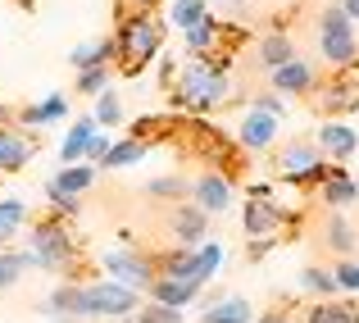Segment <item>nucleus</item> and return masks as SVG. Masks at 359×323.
Masks as SVG:
<instances>
[{
  "mask_svg": "<svg viewBox=\"0 0 359 323\" xmlns=\"http://www.w3.org/2000/svg\"><path fill=\"white\" fill-rule=\"evenodd\" d=\"M118 69L123 73H141L146 64L159 60L164 46V18L155 9H123L118 14Z\"/></svg>",
  "mask_w": 359,
  "mask_h": 323,
  "instance_id": "nucleus-1",
  "label": "nucleus"
},
{
  "mask_svg": "<svg viewBox=\"0 0 359 323\" xmlns=\"http://www.w3.org/2000/svg\"><path fill=\"white\" fill-rule=\"evenodd\" d=\"M269 169H273V178H282L287 187H300V192L318 187L327 173H332V164H323V150H318V141H309V137L282 141V146L269 155Z\"/></svg>",
  "mask_w": 359,
  "mask_h": 323,
  "instance_id": "nucleus-2",
  "label": "nucleus"
},
{
  "mask_svg": "<svg viewBox=\"0 0 359 323\" xmlns=\"http://www.w3.org/2000/svg\"><path fill=\"white\" fill-rule=\"evenodd\" d=\"M168 100H173V105L196 110V114L219 110L223 100H228V73H223V64H210L205 55L196 64H187V69L177 73V91Z\"/></svg>",
  "mask_w": 359,
  "mask_h": 323,
  "instance_id": "nucleus-3",
  "label": "nucleus"
},
{
  "mask_svg": "<svg viewBox=\"0 0 359 323\" xmlns=\"http://www.w3.org/2000/svg\"><path fill=\"white\" fill-rule=\"evenodd\" d=\"M27 251H32L36 269H50V273H60V278L78 282V255H73V237H69V228H64L60 214L36 218L32 232H27Z\"/></svg>",
  "mask_w": 359,
  "mask_h": 323,
  "instance_id": "nucleus-4",
  "label": "nucleus"
},
{
  "mask_svg": "<svg viewBox=\"0 0 359 323\" xmlns=\"http://www.w3.org/2000/svg\"><path fill=\"white\" fill-rule=\"evenodd\" d=\"M355 18L346 14L341 5L323 9L318 14V55H323L332 69H351V64L359 60V37H355Z\"/></svg>",
  "mask_w": 359,
  "mask_h": 323,
  "instance_id": "nucleus-5",
  "label": "nucleus"
},
{
  "mask_svg": "<svg viewBox=\"0 0 359 323\" xmlns=\"http://www.w3.org/2000/svg\"><path fill=\"white\" fill-rule=\"evenodd\" d=\"M82 301H87V319H128L141 310V291L123 287L118 278H96L82 282Z\"/></svg>",
  "mask_w": 359,
  "mask_h": 323,
  "instance_id": "nucleus-6",
  "label": "nucleus"
},
{
  "mask_svg": "<svg viewBox=\"0 0 359 323\" xmlns=\"http://www.w3.org/2000/svg\"><path fill=\"white\" fill-rule=\"evenodd\" d=\"M100 264H105L109 278H118L123 287L141 291V296H150V287H155V278H159V260H155V255L128 251V246H114V251H105V255H100Z\"/></svg>",
  "mask_w": 359,
  "mask_h": 323,
  "instance_id": "nucleus-7",
  "label": "nucleus"
},
{
  "mask_svg": "<svg viewBox=\"0 0 359 323\" xmlns=\"http://www.w3.org/2000/svg\"><path fill=\"white\" fill-rule=\"evenodd\" d=\"M309 105H314V114H323V119H346V114L359 110V82L351 73H346V78H332V82L318 78V87L309 91Z\"/></svg>",
  "mask_w": 359,
  "mask_h": 323,
  "instance_id": "nucleus-8",
  "label": "nucleus"
},
{
  "mask_svg": "<svg viewBox=\"0 0 359 323\" xmlns=\"http://www.w3.org/2000/svg\"><path fill=\"white\" fill-rule=\"evenodd\" d=\"M278 132H282V119L278 114H269V110H245L241 114V123H237V150H245V155H255V150H273L278 146Z\"/></svg>",
  "mask_w": 359,
  "mask_h": 323,
  "instance_id": "nucleus-9",
  "label": "nucleus"
},
{
  "mask_svg": "<svg viewBox=\"0 0 359 323\" xmlns=\"http://www.w3.org/2000/svg\"><path fill=\"white\" fill-rule=\"evenodd\" d=\"M164 232L173 246H205V232H210V214L196 201H173V210L164 218Z\"/></svg>",
  "mask_w": 359,
  "mask_h": 323,
  "instance_id": "nucleus-10",
  "label": "nucleus"
},
{
  "mask_svg": "<svg viewBox=\"0 0 359 323\" xmlns=\"http://www.w3.org/2000/svg\"><path fill=\"white\" fill-rule=\"evenodd\" d=\"M96 183V164H60V173L46 183V196H50V205H55V214H69L73 205H78V196L87 192V187Z\"/></svg>",
  "mask_w": 359,
  "mask_h": 323,
  "instance_id": "nucleus-11",
  "label": "nucleus"
},
{
  "mask_svg": "<svg viewBox=\"0 0 359 323\" xmlns=\"http://www.w3.org/2000/svg\"><path fill=\"white\" fill-rule=\"evenodd\" d=\"M314 242H318V251L337 255V260H351L355 246H359V232H355V223L341 210H327L323 218H318V228H314Z\"/></svg>",
  "mask_w": 359,
  "mask_h": 323,
  "instance_id": "nucleus-12",
  "label": "nucleus"
},
{
  "mask_svg": "<svg viewBox=\"0 0 359 323\" xmlns=\"http://www.w3.org/2000/svg\"><path fill=\"white\" fill-rule=\"evenodd\" d=\"M269 87L282 91V96H309V91L318 87V64L305 60V55H296V60H287L282 69L269 73Z\"/></svg>",
  "mask_w": 359,
  "mask_h": 323,
  "instance_id": "nucleus-13",
  "label": "nucleus"
},
{
  "mask_svg": "<svg viewBox=\"0 0 359 323\" xmlns=\"http://www.w3.org/2000/svg\"><path fill=\"white\" fill-rule=\"evenodd\" d=\"M41 315L55 323H87V301H82V282L64 278L50 296L41 301Z\"/></svg>",
  "mask_w": 359,
  "mask_h": 323,
  "instance_id": "nucleus-14",
  "label": "nucleus"
},
{
  "mask_svg": "<svg viewBox=\"0 0 359 323\" xmlns=\"http://www.w3.org/2000/svg\"><path fill=\"white\" fill-rule=\"evenodd\" d=\"M191 201L201 205L205 214H223V210L232 205V178L223 173V169H205V173H196Z\"/></svg>",
  "mask_w": 359,
  "mask_h": 323,
  "instance_id": "nucleus-15",
  "label": "nucleus"
},
{
  "mask_svg": "<svg viewBox=\"0 0 359 323\" xmlns=\"http://www.w3.org/2000/svg\"><path fill=\"white\" fill-rule=\"evenodd\" d=\"M314 141H318V150H323L332 164H341V159H351L355 150H359V132H355L346 119H327L323 128H318Z\"/></svg>",
  "mask_w": 359,
  "mask_h": 323,
  "instance_id": "nucleus-16",
  "label": "nucleus"
},
{
  "mask_svg": "<svg viewBox=\"0 0 359 323\" xmlns=\"http://www.w3.org/2000/svg\"><path fill=\"white\" fill-rule=\"evenodd\" d=\"M282 205H273L269 196H250L245 201V210H241V228H245V237H273L282 228Z\"/></svg>",
  "mask_w": 359,
  "mask_h": 323,
  "instance_id": "nucleus-17",
  "label": "nucleus"
},
{
  "mask_svg": "<svg viewBox=\"0 0 359 323\" xmlns=\"http://www.w3.org/2000/svg\"><path fill=\"white\" fill-rule=\"evenodd\" d=\"M318 201H323L327 210H351L359 201V178H351L341 164H332V173L318 183Z\"/></svg>",
  "mask_w": 359,
  "mask_h": 323,
  "instance_id": "nucleus-18",
  "label": "nucleus"
},
{
  "mask_svg": "<svg viewBox=\"0 0 359 323\" xmlns=\"http://www.w3.org/2000/svg\"><path fill=\"white\" fill-rule=\"evenodd\" d=\"M287 60H296V41H291L282 27H273L269 37H259V46H255V69L273 73V69H282Z\"/></svg>",
  "mask_w": 359,
  "mask_h": 323,
  "instance_id": "nucleus-19",
  "label": "nucleus"
},
{
  "mask_svg": "<svg viewBox=\"0 0 359 323\" xmlns=\"http://www.w3.org/2000/svg\"><path fill=\"white\" fill-rule=\"evenodd\" d=\"M201 296V282H191V278H177V273H159L155 278V287H150V301H164V305H191V301Z\"/></svg>",
  "mask_w": 359,
  "mask_h": 323,
  "instance_id": "nucleus-20",
  "label": "nucleus"
},
{
  "mask_svg": "<svg viewBox=\"0 0 359 323\" xmlns=\"http://www.w3.org/2000/svg\"><path fill=\"white\" fill-rule=\"evenodd\" d=\"M118 60V37H100V41H82V46H73V55H69V64L73 69H96V64H114Z\"/></svg>",
  "mask_w": 359,
  "mask_h": 323,
  "instance_id": "nucleus-21",
  "label": "nucleus"
},
{
  "mask_svg": "<svg viewBox=\"0 0 359 323\" xmlns=\"http://www.w3.org/2000/svg\"><path fill=\"white\" fill-rule=\"evenodd\" d=\"M96 132H100L96 114H87V119H73L69 137H64V146H60V164H78V159L87 155V146H91V137H96Z\"/></svg>",
  "mask_w": 359,
  "mask_h": 323,
  "instance_id": "nucleus-22",
  "label": "nucleus"
},
{
  "mask_svg": "<svg viewBox=\"0 0 359 323\" xmlns=\"http://www.w3.org/2000/svg\"><path fill=\"white\" fill-rule=\"evenodd\" d=\"M300 323H359V305L355 301L327 296V301H314V305L300 315Z\"/></svg>",
  "mask_w": 359,
  "mask_h": 323,
  "instance_id": "nucleus-23",
  "label": "nucleus"
},
{
  "mask_svg": "<svg viewBox=\"0 0 359 323\" xmlns=\"http://www.w3.org/2000/svg\"><path fill=\"white\" fill-rule=\"evenodd\" d=\"M27 159H32V141L9 132L5 123H0V173H18Z\"/></svg>",
  "mask_w": 359,
  "mask_h": 323,
  "instance_id": "nucleus-24",
  "label": "nucleus"
},
{
  "mask_svg": "<svg viewBox=\"0 0 359 323\" xmlns=\"http://www.w3.org/2000/svg\"><path fill=\"white\" fill-rule=\"evenodd\" d=\"M182 37H187V55H214V51H219V41H223V23L205 14L201 23L187 27Z\"/></svg>",
  "mask_w": 359,
  "mask_h": 323,
  "instance_id": "nucleus-25",
  "label": "nucleus"
},
{
  "mask_svg": "<svg viewBox=\"0 0 359 323\" xmlns=\"http://www.w3.org/2000/svg\"><path fill=\"white\" fill-rule=\"evenodd\" d=\"M64 114H69V96H46L41 105H23L18 110V119H23V128H41V123H60Z\"/></svg>",
  "mask_w": 359,
  "mask_h": 323,
  "instance_id": "nucleus-26",
  "label": "nucleus"
},
{
  "mask_svg": "<svg viewBox=\"0 0 359 323\" xmlns=\"http://www.w3.org/2000/svg\"><path fill=\"white\" fill-rule=\"evenodd\" d=\"M250 301L245 296H223V301H214L210 310L201 315V323H250Z\"/></svg>",
  "mask_w": 359,
  "mask_h": 323,
  "instance_id": "nucleus-27",
  "label": "nucleus"
},
{
  "mask_svg": "<svg viewBox=\"0 0 359 323\" xmlns=\"http://www.w3.org/2000/svg\"><path fill=\"white\" fill-rule=\"evenodd\" d=\"M300 287H305L314 301L341 296V287H337V273H332V269H323V264H305V269H300Z\"/></svg>",
  "mask_w": 359,
  "mask_h": 323,
  "instance_id": "nucleus-28",
  "label": "nucleus"
},
{
  "mask_svg": "<svg viewBox=\"0 0 359 323\" xmlns=\"http://www.w3.org/2000/svg\"><path fill=\"white\" fill-rule=\"evenodd\" d=\"M146 155H150V141L132 132L128 141H118V146H109V155L100 159V164H105V169H128V164H141Z\"/></svg>",
  "mask_w": 359,
  "mask_h": 323,
  "instance_id": "nucleus-29",
  "label": "nucleus"
},
{
  "mask_svg": "<svg viewBox=\"0 0 359 323\" xmlns=\"http://www.w3.org/2000/svg\"><path fill=\"white\" fill-rule=\"evenodd\" d=\"M27 269H36L32 251H5V246H0V291H9Z\"/></svg>",
  "mask_w": 359,
  "mask_h": 323,
  "instance_id": "nucleus-30",
  "label": "nucleus"
},
{
  "mask_svg": "<svg viewBox=\"0 0 359 323\" xmlns=\"http://www.w3.org/2000/svg\"><path fill=\"white\" fill-rule=\"evenodd\" d=\"M146 196L150 201H187V196H191V183L177 178V173H164V178H150L146 183Z\"/></svg>",
  "mask_w": 359,
  "mask_h": 323,
  "instance_id": "nucleus-31",
  "label": "nucleus"
},
{
  "mask_svg": "<svg viewBox=\"0 0 359 323\" xmlns=\"http://www.w3.org/2000/svg\"><path fill=\"white\" fill-rule=\"evenodd\" d=\"M205 14H210V0H173V9H168L164 18H168L173 27H182V32H187V27H196Z\"/></svg>",
  "mask_w": 359,
  "mask_h": 323,
  "instance_id": "nucleus-32",
  "label": "nucleus"
},
{
  "mask_svg": "<svg viewBox=\"0 0 359 323\" xmlns=\"http://www.w3.org/2000/svg\"><path fill=\"white\" fill-rule=\"evenodd\" d=\"M23 223H27V205L23 201H0V246L14 242Z\"/></svg>",
  "mask_w": 359,
  "mask_h": 323,
  "instance_id": "nucleus-33",
  "label": "nucleus"
},
{
  "mask_svg": "<svg viewBox=\"0 0 359 323\" xmlns=\"http://www.w3.org/2000/svg\"><path fill=\"white\" fill-rule=\"evenodd\" d=\"M118 323H182V310L164 305V301H150V305H141L137 315H128V319H118Z\"/></svg>",
  "mask_w": 359,
  "mask_h": 323,
  "instance_id": "nucleus-34",
  "label": "nucleus"
},
{
  "mask_svg": "<svg viewBox=\"0 0 359 323\" xmlns=\"http://www.w3.org/2000/svg\"><path fill=\"white\" fill-rule=\"evenodd\" d=\"M91 114H96V123H100V128H118V123H123V100H118V91H100V96H96V110H91Z\"/></svg>",
  "mask_w": 359,
  "mask_h": 323,
  "instance_id": "nucleus-35",
  "label": "nucleus"
},
{
  "mask_svg": "<svg viewBox=\"0 0 359 323\" xmlns=\"http://www.w3.org/2000/svg\"><path fill=\"white\" fill-rule=\"evenodd\" d=\"M105 87H109V64H96V69L78 73V91H87V96H100Z\"/></svg>",
  "mask_w": 359,
  "mask_h": 323,
  "instance_id": "nucleus-36",
  "label": "nucleus"
},
{
  "mask_svg": "<svg viewBox=\"0 0 359 323\" xmlns=\"http://www.w3.org/2000/svg\"><path fill=\"white\" fill-rule=\"evenodd\" d=\"M337 287L346 291V296H359V264L355 260H337Z\"/></svg>",
  "mask_w": 359,
  "mask_h": 323,
  "instance_id": "nucleus-37",
  "label": "nucleus"
},
{
  "mask_svg": "<svg viewBox=\"0 0 359 323\" xmlns=\"http://www.w3.org/2000/svg\"><path fill=\"white\" fill-rule=\"evenodd\" d=\"M255 110H269V114H278V119H282V114H287V100H282V91H259V96H255Z\"/></svg>",
  "mask_w": 359,
  "mask_h": 323,
  "instance_id": "nucleus-38",
  "label": "nucleus"
},
{
  "mask_svg": "<svg viewBox=\"0 0 359 323\" xmlns=\"http://www.w3.org/2000/svg\"><path fill=\"white\" fill-rule=\"evenodd\" d=\"M109 146H114V141H109V137H105V128H100V132H96V137H91V146H87V155H82V159H96V164H100V159H105V155H109Z\"/></svg>",
  "mask_w": 359,
  "mask_h": 323,
  "instance_id": "nucleus-39",
  "label": "nucleus"
},
{
  "mask_svg": "<svg viewBox=\"0 0 359 323\" xmlns=\"http://www.w3.org/2000/svg\"><path fill=\"white\" fill-rule=\"evenodd\" d=\"M273 246H278V237H255V242H250V260H264Z\"/></svg>",
  "mask_w": 359,
  "mask_h": 323,
  "instance_id": "nucleus-40",
  "label": "nucleus"
},
{
  "mask_svg": "<svg viewBox=\"0 0 359 323\" xmlns=\"http://www.w3.org/2000/svg\"><path fill=\"white\" fill-rule=\"evenodd\" d=\"M259 323H300V319L291 315V310H264V315H259Z\"/></svg>",
  "mask_w": 359,
  "mask_h": 323,
  "instance_id": "nucleus-41",
  "label": "nucleus"
},
{
  "mask_svg": "<svg viewBox=\"0 0 359 323\" xmlns=\"http://www.w3.org/2000/svg\"><path fill=\"white\" fill-rule=\"evenodd\" d=\"M123 9H155V0H118V14Z\"/></svg>",
  "mask_w": 359,
  "mask_h": 323,
  "instance_id": "nucleus-42",
  "label": "nucleus"
},
{
  "mask_svg": "<svg viewBox=\"0 0 359 323\" xmlns=\"http://www.w3.org/2000/svg\"><path fill=\"white\" fill-rule=\"evenodd\" d=\"M337 5H341V9H346V14H351V18H355V23H359V0H337Z\"/></svg>",
  "mask_w": 359,
  "mask_h": 323,
  "instance_id": "nucleus-43",
  "label": "nucleus"
},
{
  "mask_svg": "<svg viewBox=\"0 0 359 323\" xmlns=\"http://www.w3.org/2000/svg\"><path fill=\"white\" fill-rule=\"evenodd\" d=\"M5 119H9V110H5V105H0V123H5Z\"/></svg>",
  "mask_w": 359,
  "mask_h": 323,
  "instance_id": "nucleus-44",
  "label": "nucleus"
},
{
  "mask_svg": "<svg viewBox=\"0 0 359 323\" xmlns=\"http://www.w3.org/2000/svg\"><path fill=\"white\" fill-rule=\"evenodd\" d=\"M223 5H245V0H223Z\"/></svg>",
  "mask_w": 359,
  "mask_h": 323,
  "instance_id": "nucleus-45",
  "label": "nucleus"
},
{
  "mask_svg": "<svg viewBox=\"0 0 359 323\" xmlns=\"http://www.w3.org/2000/svg\"><path fill=\"white\" fill-rule=\"evenodd\" d=\"M50 323H55V319H50Z\"/></svg>",
  "mask_w": 359,
  "mask_h": 323,
  "instance_id": "nucleus-46",
  "label": "nucleus"
}]
</instances>
